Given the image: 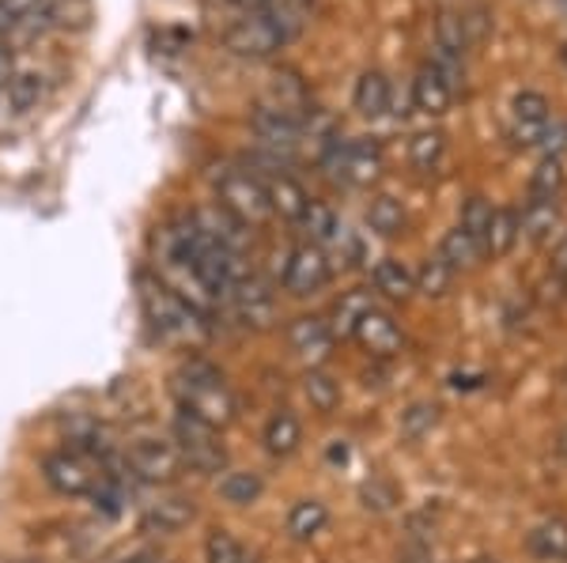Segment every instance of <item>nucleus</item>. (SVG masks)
Here are the masks:
<instances>
[{
  "instance_id": "31",
  "label": "nucleus",
  "mask_w": 567,
  "mask_h": 563,
  "mask_svg": "<svg viewBox=\"0 0 567 563\" xmlns=\"http://www.w3.org/2000/svg\"><path fill=\"white\" fill-rule=\"evenodd\" d=\"M529 549L542 560H567V519H548L529 533Z\"/></svg>"
},
{
  "instance_id": "23",
  "label": "nucleus",
  "mask_w": 567,
  "mask_h": 563,
  "mask_svg": "<svg viewBox=\"0 0 567 563\" xmlns=\"http://www.w3.org/2000/svg\"><path fill=\"white\" fill-rule=\"evenodd\" d=\"M352 106L360 111L363 117H382L390 111V80L382 72H363L355 80V91H352Z\"/></svg>"
},
{
  "instance_id": "25",
  "label": "nucleus",
  "mask_w": 567,
  "mask_h": 563,
  "mask_svg": "<svg viewBox=\"0 0 567 563\" xmlns=\"http://www.w3.org/2000/svg\"><path fill=\"white\" fill-rule=\"evenodd\" d=\"M473 34H470V23L465 15H454V12H443L435 23V50L443 53L446 61H462L465 50H470Z\"/></svg>"
},
{
  "instance_id": "7",
  "label": "nucleus",
  "mask_w": 567,
  "mask_h": 563,
  "mask_svg": "<svg viewBox=\"0 0 567 563\" xmlns=\"http://www.w3.org/2000/svg\"><path fill=\"white\" fill-rule=\"evenodd\" d=\"M125 466L133 469L136 480H148V484H178L186 477V461H182L178 447L171 439H136L125 450Z\"/></svg>"
},
{
  "instance_id": "9",
  "label": "nucleus",
  "mask_w": 567,
  "mask_h": 563,
  "mask_svg": "<svg viewBox=\"0 0 567 563\" xmlns=\"http://www.w3.org/2000/svg\"><path fill=\"white\" fill-rule=\"evenodd\" d=\"M227 306H231L246 330H269V325L277 322V299H272V292L254 272H243V277L235 280L231 292H227Z\"/></svg>"
},
{
  "instance_id": "36",
  "label": "nucleus",
  "mask_w": 567,
  "mask_h": 563,
  "mask_svg": "<svg viewBox=\"0 0 567 563\" xmlns=\"http://www.w3.org/2000/svg\"><path fill=\"white\" fill-rule=\"evenodd\" d=\"M439 413H443V408H439L435 402H413L405 408V413H401V435H405V439H424V435H432V428L439 424Z\"/></svg>"
},
{
  "instance_id": "13",
  "label": "nucleus",
  "mask_w": 567,
  "mask_h": 563,
  "mask_svg": "<svg viewBox=\"0 0 567 563\" xmlns=\"http://www.w3.org/2000/svg\"><path fill=\"white\" fill-rule=\"evenodd\" d=\"M352 337L360 341V348L368 352L371 359H390L401 352V325L393 322L390 311H379V306H371V311L360 317Z\"/></svg>"
},
{
  "instance_id": "11",
  "label": "nucleus",
  "mask_w": 567,
  "mask_h": 563,
  "mask_svg": "<svg viewBox=\"0 0 567 563\" xmlns=\"http://www.w3.org/2000/svg\"><path fill=\"white\" fill-rule=\"evenodd\" d=\"M197 519V503L189 496H163L148 503V511L141 514V533L148 538H175Z\"/></svg>"
},
{
  "instance_id": "43",
  "label": "nucleus",
  "mask_w": 567,
  "mask_h": 563,
  "mask_svg": "<svg viewBox=\"0 0 567 563\" xmlns=\"http://www.w3.org/2000/svg\"><path fill=\"white\" fill-rule=\"evenodd\" d=\"M553 269L560 272V277H567V234H564L560 247H556V253H553Z\"/></svg>"
},
{
  "instance_id": "45",
  "label": "nucleus",
  "mask_w": 567,
  "mask_h": 563,
  "mask_svg": "<svg viewBox=\"0 0 567 563\" xmlns=\"http://www.w3.org/2000/svg\"><path fill=\"white\" fill-rule=\"evenodd\" d=\"M231 4H243V8H250V12H254V8H265L269 0H231Z\"/></svg>"
},
{
  "instance_id": "42",
  "label": "nucleus",
  "mask_w": 567,
  "mask_h": 563,
  "mask_svg": "<svg viewBox=\"0 0 567 563\" xmlns=\"http://www.w3.org/2000/svg\"><path fill=\"white\" fill-rule=\"evenodd\" d=\"M398 563H435V556L427 544H409V549L398 552Z\"/></svg>"
},
{
  "instance_id": "26",
  "label": "nucleus",
  "mask_w": 567,
  "mask_h": 563,
  "mask_svg": "<svg viewBox=\"0 0 567 563\" xmlns=\"http://www.w3.org/2000/svg\"><path fill=\"white\" fill-rule=\"evenodd\" d=\"M556 223H560V201H545V197H529L523 216H518V231L534 242L548 239Z\"/></svg>"
},
{
  "instance_id": "27",
  "label": "nucleus",
  "mask_w": 567,
  "mask_h": 563,
  "mask_svg": "<svg viewBox=\"0 0 567 563\" xmlns=\"http://www.w3.org/2000/svg\"><path fill=\"white\" fill-rule=\"evenodd\" d=\"M265 189H269V205H272V212L284 216V220H299L303 216V208H307V189L299 186L296 178H288V175H277V178H269L265 181Z\"/></svg>"
},
{
  "instance_id": "44",
  "label": "nucleus",
  "mask_w": 567,
  "mask_h": 563,
  "mask_svg": "<svg viewBox=\"0 0 567 563\" xmlns=\"http://www.w3.org/2000/svg\"><path fill=\"white\" fill-rule=\"evenodd\" d=\"M556 453H564V458H567V428L556 435Z\"/></svg>"
},
{
  "instance_id": "18",
  "label": "nucleus",
  "mask_w": 567,
  "mask_h": 563,
  "mask_svg": "<svg viewBox=\"0 0 567 563\" xmlns=\"http://www.w3.org/2000/svg\"><path fill=\"white\" fill-rule=\"evenodd\" d=\"M261 442L272 458H288V453H296L299 442H303V424H299V416L291 413V408H277V413L265 420Z\"/></svg>"
},
{
  "instance_id": "14",
  "label": "nucleus",
  "mask_w": 567,
  "mask_h": 563,
  "mask_svg": "<svg viewBox=\"0 0 567 563\" xmlns=\"http://www.w3.org/2000/svg\"><path fill=\"white\" fill-rule=\"evenodd\" d=\"M553 122V111H548V98L537 95V91H518L515 103H511V136L523 148H534L542 140V133Z\"/></svg>"
},
{
  "instance_id": "12",
  "label": "nucleus",
  "mask_w": 567,
  "mask_h": 563,
  "mask_svg": "<svg viewBox=\"0 0 567 563\" xmlns=\"http://www.w3.org/2000/svg\"><path fill=\"white\" fill-rule=\"evenodd\" d=\"M254 133H258V140L265 148H272L280 156V152H291L303 140L307 122H303V114L280 111V106H261V111L254 114Z\"/></svg>"
},
{
  "instance_id": "39",
  "label": "nucleus",
  "mask_w": 567,
  "mask_h": 563,
  "mask_svg": "<svg viewBox=\"0 0 567 563\" xmlns=\"http://www.w3.org/2000/svg\"><path fill=\"white\" fill-rule=\"evenodd\" d=\"M393 503H398V492H393V484L386 480H371V484H363V507L368 511H393Z\"/></svg>"
},
{
  "instance_id": "19",
  "label": "nucleus",
  "mask_w": 567,
  "mask_h": 563,
  "mask_svg": "<svg viewBox=\"0 0 567 563\" xmlns=\"http://www.w3.org/2000/svg\"><path fill=\"white\" fill-rule=\"evenodd\" d=\"M518 239H523V231H518L515 208H492L488 231H484V242H481L484 258H507Z\"/></svg>"
},
{
  "instance_id": "4",
  "label": "nucleus",
  "mask_w": 567,
  "mask_h": 563,
  "mask_svg": "<svg viewBox=\"0 0 567 563\" xmlns=\"http://www.w3.org/2000/svg\"><path fill=\"white\" fill-rule=\"evenodd\" d=\"M171 442L178 447L182 461H186V473L197 477H219L227 469V447L219 428H208V424L194 420V416L178 413L175 416V431H171Z\"/></svg>"
},
{
  "instance_id": "34",
  "label": "nucleus",
  "mask_w": 567,
  "mask_h": 563,
  "mask_svg": "<svg viewBox=\"0 0 567 563\" xmlns=\"http://www.w3.org/2000/svg\"><path fill=\"white\" fill-rule=\"evenodd\" d=\"M368 223H371V231L382 234V239H393V234L405 231V208L393 201V197H374L368 205Z\"/></svg>"
},
{
  "instance_id": "2",
  "label": "nucleus",
  "mask_w": 567,
  "mask_h": 563,
  "mask_svg": "<svg viewBox=\"0 0 567 563\" xmlns=\"http://www.w3.org/2000/svg\"><path fill=\"white\" fill-rule=\"evenodd\" d=\"M296 27H299V20L288 12V8H254V12H246L243 20H235L227 27L224 45L231 53H239V58L265 61L291 42Z\"/></svg>"
},
{
  "instance_id": "20",
  "label": "nucleus",
  "mask_w": 567,
  "mask_h": 563,
  "mask_svg": "<svg viewBox=\"0 0 567 563\" xmlns=\"http://www.w3.org/2000/svg\"><path fill=\"white\" fill-rule=\"evenodd\" d=\"M296 223L303 227V231L310 234V242H315V247H322V250L326 247H337V239L344 234V223L337 220L333 208H329L326 201H315V197L307 201L303 216H299Z\"/></svg>"
},
{
  "instance_id": "21",
  "label": "nucleus",
  "mask_w": 567,
  "mask_h": 563,
  "mask_svg": "<svg viewBox=\"0 0 567 563\" xmlns=\"http://www.w3.org/2000/svg\"><path fill=\"white\" fill-rule=\"evenodd\" d=\"M374 292L393 299V303H405V299H413L416 295L413 269H409L405 261H398V258H382L379 265H374Z\"/></svg>"
},
{
  "instance_id": "47",
  "label": "nucleus",
  "mask_w": 567,
  "mask_h": 563,
  "mask_svg": "<svg viewBox=\"0 0 567 563\" xmlns=\"http://www.w3.org/2000/svg\"><path fill=\"white\" fill-rule=\"evenodd\" d=\"M470 563H499L496 556H477V560H470Z\"/></svg>"
},
{
  "instance_id": "37",
  "label": "nucleus",
  "mask_w": 567,
  "mask_h": 563,
  "mask_svg": "<svg viewBox=\"0 0 567 563\" xmlns=\"http://www.w3.org/2000/svg\"><path fill=\"white\" fill-rule=\"evenodd\" d=\"M564 189V163L545 156L542 163H537L534 170V181H529V197H545V201H556Z\"/></svg>"
},
{
  "instance_id": "10",
  "label": "nucleus",
  "mask_w": 567,
  "mask_h": 563,
  "mask_svg": "<svg viewBox=\"0 0 567 563\" xmlns=\"http://www.w3.org/2000/svg\"><path fill=\"white\" fill-rule=\"evenodd\" d=\"M42 477H45V484H50L53 492L65 496V499L91 496V488H95V473H91V461L80 450H58V453H50V458L42 461Z\"/></svg>"
},
{
  "instance_id": "38",
  "label": "nucleus",
  "mask_w": 567,
  "mask_h": 563,
  "mask_svg": "<svg viewBox=\"0 0 567 563\" xmlns=\"http://www.w3.org/2000/svg\"><path fill=\"white\" fill-rule=\"evenodd\" d=\"M488 220H492V205L484 201V197H470V201L462 205V231L470 234L473 242H484V231H488ZM484 253V250H481Z\"/></svg>"
},
{
  "instance_id": "28",
  "label": "nucleus",
  "mask_w": 567,
  "mask_h": 563,
  "mask_svg": "<svg viewBox=\"0 0 567 563\" xmlns=\"http://www.w3.org/2000/svg\"><path fill=\"white\" fill-rule=\"evenodd\" d=\"M326 525H329V511H326L322 499H299V503L288 511V533L296 541L318 538V533H322Z\"/></svg>"
},
{
  "instance_id": "22",
  "label": "nucleus",
  "mask_w": 567,
  "mask_h": 563,
  "mask_svg": "<svg viewBox=\"0 0 567 563\" xmlns=\"http://www.w3.org/2000/svg\"><path fill=\"white\" fill-rule=\"evenodd\" d=\"M216 492L231 507H254L265 496V477L254 473V469H227V473L216 480Z\"/></svg>"
},
{
  "instance_id": "8",
  "label": "nucleus",
  "mask_w": 567,
  "mask_h": 563,
  "mask_svg": "<svg viewBox=\"0 0 567 563\" xmlns=\"http://www.w3.org/2000/svg\"><path fill=\"white\" fill-rule=\"evenodd\" d=\"M329 277H333L329 253L322 247H315V242H299V247L288 253V261H284V288L296 299L322 292L329 284Z\"/></svg>"
},
{
  "instance_id": "49",
  "label": "nucleus",
  "mask_w": 567,
  "mask_h": 563,
  "mask_svg": "<svg viewBox=\"0 0 567 563\" xmlns=\"http://www.w3.org/2000/svg\"><path fill=\"white\" fill-rule=\"evenodd\" d=\"M564 288H567V277H564Z\"/></svg>"
},
{
  "instance_id": "41",
  "label": "nucleus",
  "mask_w": 567,
  "mask_h": 563,
  "mask_svg": "<svg viewBox=\"0 0 567 563\" xmlns=\"http://www.w3.org/2000/svg\"><path fill=\"white\" fill-rule=\"evenodd\" d=\"M537 148L545 152V156H553V159H560V152L567 148V122H548V129L542 133V140H537Z\"/></svg>"
},
{
  "instance_id": "29",
  "label": "nucleus",
  "mask_w": 567,
  "mask_h": 563,
  "mask_svg": "<svg viewBox=\"0 0 567 563\" xmlns=\"http://www.w3.org/2000/svg\"><path fill=\"white\" fill-rule=\"evenodd\" d=\"M303 397L310 402V408H315V413L329 416L337 405H341V383H337L333 375H326V371L310 367L307 375H303Z\"/></svg>"
},
{
  "instance_id": "30",
  "label": "nucleus",
  "mask_w": 567,
  "mask_h": 563,
  "mask_svg": "<svg viewBox=\"0 0 567 563\" xmlns=\"http://www.w3.org/2000/svg\"><path fill=\"white\" fill-rule=\"evenodd\" d=\"M439 258H443L446 265L458 272V269H473L484 258V253H481L477 242H473L470 234L462 231V227H451V231L443 234V242H439Z\"/></svg>"
},
{
  "instance_id": "16",
  "label": "nucleus",
  "mask_w": 567,
  "mask_h": 563,
  "mask_svg": "<svg viewBox=\"0 0 567 563\" xmlns=\"http://www.w3.org/2000/svg\"><path fill=\"white\" fill-rule=\"evenodd\" d=\"M413 103H416V111L427 114V117L446 114V111H451V103H454L451 76H446L443 69H435V65H424L416 72V80H413Z\"/></svg>"
},
{
  "instance_id": "32",
  "label": "nucleus",
  "mask_w": 567,
  "mask_h": 563,
  "mask_svg": "<svg viewBox=\"0 0 567 563\" xmlns=\"http://www.w3.org/2000/svg\"><path fill=\"white\" fill-rule=\"evenodd\" d=\"M416 277V292L420 295H427V299H443L446 292H451V284H454V269L446 265L443 258H424L420 261V269L413 272Z\"/></svg>"
},
{
  "instance_id": "48",
  "label": "nucleus",
  "mask_w": 567,
  "mask_h": 563,
  "mask_svg": "<svg viewBox=\"0 0 567 563\" xmlns=\"http://www.w3.org/2000/svg\"><path fill=\"white\" fill-rule=\"evenodd\" d=\"M560 61H564V69H567V45H564V50H560Z\"/></svg>"
},
{
  "instance_id": "15",
  "label": "nucleus",
  "mask_w": 567,
  "mask_h": 563,
  "mask_svg": "<svg viewBox=\"0 0 567 563\" xmlns=\"http://www.w3.org/2000/svg\"><path fill=\"white\" fill-rule=\"evenodd\" d=\"M189 220H194L200 231L216 242V247H224V250H231L243 258L246 242H250V227L235 220L231 212H224L219 205H213V208H197V212H189Z\"/></svg>"
},
{
  "instance_id": "17",
  "label": "nucleus",
  "mask_w": 567,
  "mask_h": 563,
  "mask_svg": "<svg viewBox=\"0 0 567 563\" xmlns=\"http://www.w3.org/2000/svg\"><path fill=\"white\" fill-rule=\"evenodd\" d=\"M288 344L307 363H322L329 356V348H333V333H329L326 317L303 314V317H296V322L288 325Z\"/></svg>"
},
{
  "instance_id": "1",
  "label": "nucleus",
  "mask_w": 567,
  "mask_h": 563,
  "mask_svg": "<svg viewBox=\"0 0 567 563\" xmlns=\"http://www.w3.org/2000/svg\"><path fill=\"white\" fill-rule=\"evenodd\" d=\"M175 397H178V413L194 416V420L208 424V428L224 431L235 420L239 405H235L231 386L224 383V375L213 367L208 359L189 356L175 375Z\"/></svg>"
},
{
  "instance_id": "5",
  "label": "nucleus",
  "mask_w": 567,
  "mask_h": 563,
  "mask_svg": "<svg viewBox=\"0 0 567 563\" xmlns=\"http://www.w3.org/2000/svg\"><path fill=\"white\" fill-rule=\"evenodd\" d=\"M216 205L246 227H258L272 216L265 181L243 167H227L224 175L216 178Z\"/></svg>"
},
{
  "instance_id": "33",
  "label": "nucleus",
  "mask_w": 567,
  "mask_h": 563,
  "mask_svg": "<svg viewBox=\"0 0 567 563\" xmlns=\"http://www.w3.org/2000/svg\"><path fill=\"white\" fill-rule=\"evenodd\" d=\"M443 156H446V136L439 129H424L409 140V159H413V167L424 170V175H432L439 163H443Z\"/></svg>"
},
{
  "instance_id": "40",
  "label": "nucleus",
  "mask_w": 567,
  "mask_h": 563,
  "mask_svg": "<svg viewBox=\"0 0 567 563\" xmlns=\"http://www.w3.org/2000/svg\"><path fill=\"white\" fill-rule=\"evenodd\" d=\"M8 95H12V103L27 111V106L39 103V76H12L8 80Z\"/></svg>"
},
{
  "instance_id": "24",
  "label": "nucleus",
  "mask_w": 567,
  "mask_h": 563,
  "mask_svg": "<svg viewBox=\"0 0 567 563\" xmlns=\"http://www.w3.org/2000/svg\"><path fill=\"white\" fill-rule=\"evenodd\" d=\"M371 292H363V288H355V292H344L341 299H337V306H333V314H329V333H333V341L337 337H352V330L360 325V317L371 311Z\"/></svg>"
},
{
  "instance_id": "46",
  "label": "nucleus",
  "mask_w": 567,
  "mask_h": 563,
  "mask_svg": "<svg viewBox=\"0 0 567 563\" xmlns=\"http://www.w3.org/2000/svg\"><path fill=\"white\" fill-rule=\"evenodd\" d=\"M122 563H163V560H155V556H133V560H122Z\"/></svg>"
},
{
  "instance_id": "6",
  "label": "nucleus",
  "mask_w": 567,
  "mask_h": 563,
  "mask_svg": "<svg viewBox=\"0 0 567 563\" xmlns=\"http://www.w3.org/2000/svg\"><path fill=\"white\" fill-rule=\"evenodd\" d=\"M329 175L344 186H371L382 175V148L371 136H355V140H333L326 148Z\"/></svg>"
},
{
  "instance_id": "3",
  "label": "nucleus",
  "mask_w": 567,
  "mask_h": 563,
  "mask_svg": "<svg viewBox=\"0 0 567 563\" xmlns=\"http://www.w3.org/2000/svg\"><path fill=\"white\" fill-rule=\"evenodd\" d=\"M141 303L148 322L167 341H200L205 337V314H197L186 299H178L163 280H141Z\"/></svg>"
},
{
  "instance_id": "35",
  "label": "nucleus",
  "mask_w": 567,
  "mask_h": 563,
  "mask_svg": "<svg viewBox=\"0 0 567 563\" xmlns=\"http://www.w3.org/2000/svg\"><path fill=\"white\" fill-rule=\"evenodd\" d=\"M205 563H250V560H246L243 541L235 538L231 530L216 525V530H208V538H205Z\"/></svg>"
}]
</instances>
